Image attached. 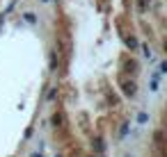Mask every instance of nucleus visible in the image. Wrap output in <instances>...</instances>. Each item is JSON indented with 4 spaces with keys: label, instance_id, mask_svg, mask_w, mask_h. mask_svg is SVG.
Here are the masks:
<instances>
[{
    "label": "nucleus",
    "instance_id": "nucleus-1",
    "mask_svg": "<svg viewBox=\"0 0 167 157\" xmlns=\"http://www.w3.org/2000/svg\"><path fill=\"white\" fill-rule=\"evenodd\" d=\"M124 93L133 96V93H135V84H133V82H126V84H124Z\"/></svg>",
    "mask_w": 167,
    "mask_h": 157
},
{
    "label": "nucleus",
    "instance_id": "nucleus-2",
    "mask_svg": "<svg viewBox=\"0 0 167 157\" xmlns=\"http://www.w3.org/2000/svg\"><path fill=\"white\" fill-rule=\"evenodd\" d=\"M32 157H41V155H32Z\"/></svg>",
    "mask_w": 167,
    "mask_h": 157
}]
</instances>
